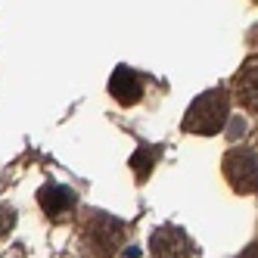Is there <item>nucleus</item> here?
I'll list each match as a JSON object with an SVG mask.
<instances>
[{"label":"nucleus","mask_w":258,"mask_h":258,"mask_svg":"<svg viewBox=\"0 0 258 258\" xmlns=\"http://www.w3.org/2000/svg\"><path fill=\"white\" fill-rule=\"evenodd\" d=\"M156 159H159V150H156V146H140V150H137V153L131 156V168H134L137 180H143L146 174L153 171Z\"/></svg>","instance_id":"6e6552de"},{"label":"nucleus","mask_w":258,"mask_h":258,"mask_svg":"<svg viewBox=\"0 0 258 258\" xmlns=\"http://www.w3.org/2000/svg\"><path fill=\"white\" fill-rule=\"evenodd\" d=\"M38 199H41V209L50 218H62V215H69L75 209V193L69 187H59V183H47V187L38 193Z\"/></svg>","instance_id":"423d86ee"},{"label":"nucleus","mask_w":258,"mask_h":258,"mask_svg":"<svg viewBox=\"0 0 258 258\" xmlns=\"http://www.w3.org/2000/svg\"><path fill=\"white\" fill-rule=\"evenodd\" d=\"M81 233H84V243L100 258H112L124 243V224L103 212H87L81 221Z\"/></svg>","instance_id":"f03ea898"},{"label":"nucleus","mask_w":258,"mask_h":258,"mask_svg":"<svg viewBox=\"0 0 258 258\" xmlns=\"http://www.w3.org/2000/svg\"><path fill=\"white\" fill-rule=\"evenodd\" d=\"M233 94H236V100L243 103L249 112H258V59L249 62V66L236 75Z\"/></svg>","instance_id":"0eeeda50"},{"label":"nucleus","mask_w":258,"mask_h":258,"mask_svg":"<svg viewBox=\"0 0 258 258\" xmlns=\"http://www.w3.org/2000/svg\"><path fill=\"white\" fill-rule=\"evenodd\" d=\"M13 224H16V212L10 206H0V239L13 230Z\"/></svg>","instance_id":"1a4fd4ad"},{"label":"nucleus","mask_w":258,"mask_h":258,"mask_svg":"<svg viewBox=\"0 0 258 258\" xmlns=\"http://www.w3.org/2000/svg\"><path fill=\"white\" fill-rule=\"evenodd\" d=\"M239 258H258V243H252V246H249L243 255H239Z\"/></svg>","instance_id":"9d476101"},{"label":"nucleus","mask_w":258,"mask_h":258,"mask_svg":"<svg viewBox=\"0 0 258 258\" xmlns=\"http://www.w3.org/2000/svg\"><path fill=\"white\" fill-rule=\"evenodd\" d=\"M227 109H230V97H227V90H206V94H199L190 109H187V115H183V131H190V134H218L221 127H224L227 121Z\"/></svg>","instance_id":"f257e3e1"},{"label":"nucleus","mask_w":258,"mask_h":258,"mask_svg":"<svg viewBox=\"0 0 258 258\" xmlns=\"http://www.w3.org/2000/svg\"><path fill=\"white\" fill-rule=\"evenodd\" d=\"M224 177L236 193H258V156L252 150H230L224 156Z\"/></svg>","instance_id":"7ed1b4c3"},{"label":"nucleus","mask_w":258,"mask_h":258,"mask_svg":"<svg viewBox=\"0 0 258 258\" xmlns=\"http://www.w3.org/2000/svg\"><path fill=\"white\" fill-rule=\"evenodd\" d=\"M109 94H112L118 103H124V106H131V103H137L140 97H143V84H140V78L134 75L131 69H115V75L109 78Z\"/></svg>","instance_id":"39448f33"},{"label":"nucleus","mask_w":258,"mask_h":258,"mask_svg":"<svg viewBox=\"0 0 258 258\" xmlns=\"http://www.w3.org/2000/svg\"><path fill=\"white\" fill-rule=\"evenodd\" d=\"M150 255L153 258H193V243L180 227L165 224L150 236Z\"/></svg>","instance_id":"20e7f679"}]
</instances>
